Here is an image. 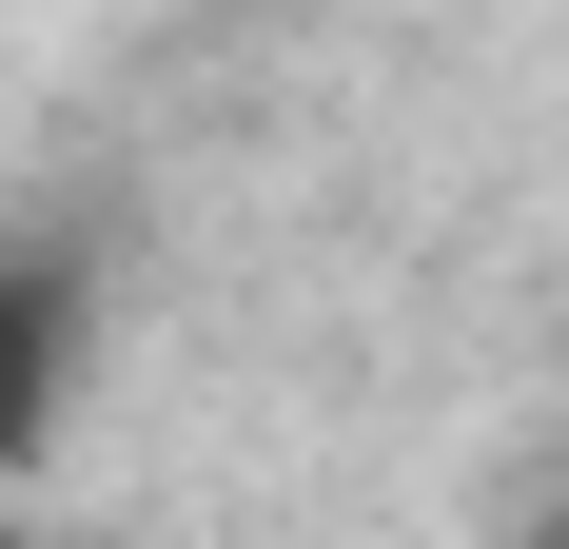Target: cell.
I'll use <instances>...</instances> for the list:
<instances>
[{
  "label": "cell",
  "mask_w": 569,
  "mask_h": 549,
  "mask_svg": "<svg viewBox=\"0 0 569 549\" xmlns=\"http://www.w3.org/2000/svg\"><path fill=\"white\" fill-rule=\"evenodd\" d=\"M59 373H79V274H59V256H0V471L40 451Z\"/></svg>",
  "instance_id": "cell-1"
},
{
  "label": "cell",
  "mask_w": 569,
  "mask_h": 549,
  "mask_svg": "<svg viewBox=\"0 0 569 549\" xmlns=\"http://www.w3.org/2000/svg\"><path fill=\"white\" fill-rule=\"evenodd\" d=\"M0 549H20V530H0Z\"/></svg>",
  "instance_id": "cell-2"
}]
</instances>
